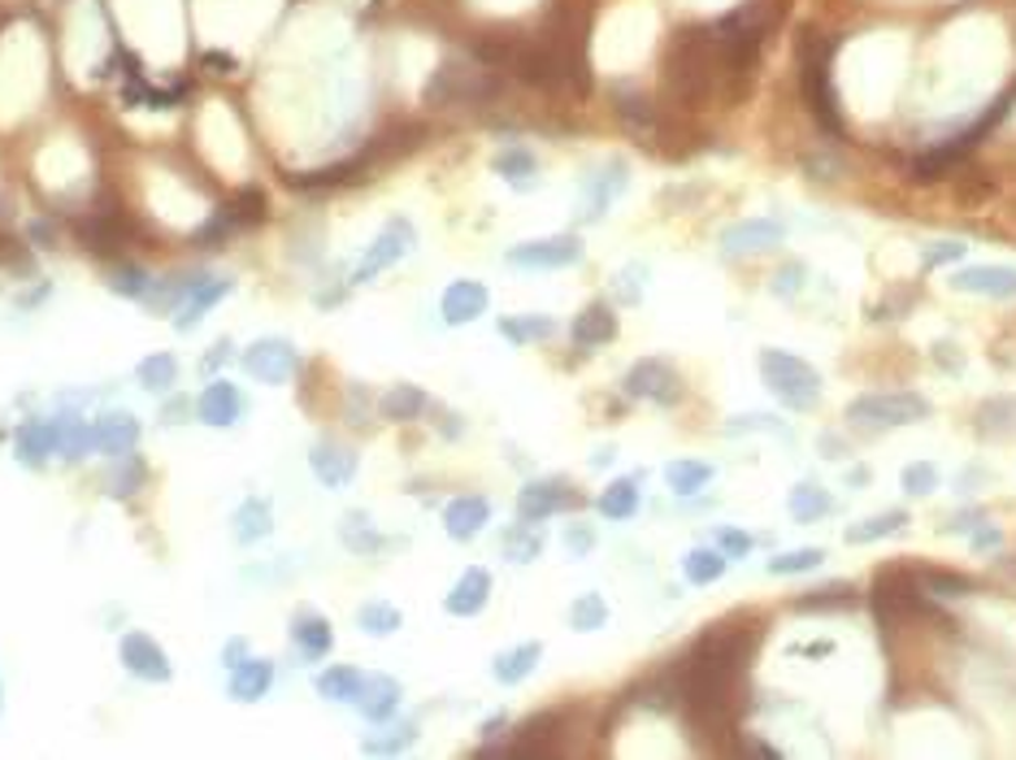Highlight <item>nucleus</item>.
<instances>
[{
    "instance_id": "21",
    "label": "nucleus",
    "mask_w": 1016,
    "mask_h": 760,
    "mask_svg": "<svg viewBox=\"0 0 1016 760\" xmlns=\"http://www.w3.org/2000/svg\"><path fill=\"white\" fill-rule=\"evenodd\" d=\"M231 287H235V278H231V274H201V283L192 287V296H187V301H183V308H179L174 326H179V331H192V326L201 322V317L209 313V308H213V304L231 296Z\"/></svg>"
},
{
    "instance_id": "7",
    "label": "nucleus",
    "mask_w": 1016,
    "mask_h": 760,
    "mask_svg": "<svg viewBox=\"0 0 1016 760\" xmlns=\"http://www.w3.org/2000/svg\"><path fill=\"white\" fill-rule=\"evenodd\" d=\"M505 261L517 270H565V265L582 261V240L578 235H543V240L508 249Z\"/></svg>"
},
{
    "instance_id": "28",
    "label": "nucleus",
    "mask_w": 1016,
    "mask_h": 760,
    "mask_svg": "<svg viewBox=\"0 0 1016 760\" xmlns=\"http://www.w3.org/2000/svg\"><path fill=\"white\" fill-rule=\"evenodd\" d=\"M500 335L508 344L526 348V344H543L557 335V322L548 313H512V317H500Z\"/></svg>"
},
{
    "instance_id": "41",
    "label": "nucleus",
    "mask_w": 1016,
    "mask_h": 760,
    "mask_svg": "<svg viewBox=\"0 0 1016 760\" xmlns=\"http://www.w3.org/2000/svg\"><path fill=\"white\" fill-rule=\"evenodd\" d=\"M786 508H791L795 521H821V517L830 513V492H825L821 483H800V487L791 492Z\"/></svg>"
},
{
    "instance_id": "20",
    "label": "nucleus",
    "mask_w": 1016,
    "mask_h": 760,
    "mask_svg": "<svg viewBox=\"0 0 1016 760\" xmlns=\"http://www.w3.org/2000/svg\"><path fill=\"white\" fill-rule=\"evenodd\" d=\"M952 287H956V292H973V296L1008 301V296H1016V270H1004V265H973V270L952 274Z\"/></svg>"
},
{
    "instance_id": "19",
    "label": "nucleus",
    "mask_w": 1016,
    "mask_h": 760,
    "mask_svg": "<svg viewBox=\"0 0 1016 760\" xmlns=\"http://www.w3.org/2000/svg\"><path fill=\"white\" fill-rule=\"evenodd\" d=\"M274 687V665L270 660H253L244 657L240 665H231V678H226V696L240 700V705H256L265 700Z\"/></svg>"
},
{
    "instance_id": "13",
    "label": "nucleus",
    "mask_w": 1016,
    "mask_h": 760,
    "mask_svg": "<svg viewBox=\"0 0 1016 760\" xmlns=\"http://www.w3.org/2000/svg\"><path fill=\"white\" fill-rule=\"evenodd\" d=\"M292 644H296V652L313 665V660H326L331 657V648H335V630H331V621L317 612V608H296L292 612Z\"/></svg>"
},
{
    "instance_id": "47",
    "label": "nucleus",
    "mask_w": 1016,
    "mask_h": 760,
    "mask_svg": "<svg viewBox=\"0 0 1016 760\" xmlns=\"http://www.w3.org/2000/svg\"><path fill=\"white\" fill-rule=\"evenodd\" d=\"M904 492H908V496H929V492H938V469H934L929 460L908 465V469H904Z\"/></svg>"
},
{
    "instance_id": "52",
    "label": "nucleus",
    "mask_w": 1016,
    "mask_h": 760,
    "mask_svg": "<svg viewBox=\"0 0 1016 760\" xmlns=\"http://www.w3.org/2000/svg\"><path fill=\"white\" fill-rule=\"evenodd\" d=\"M921 582L929 587V596H947V591H968V582L965 578H956V574H921Z\"/></svg>"
},
{
    "instance_id": "36",
    "label": "nucleus",
    "mask_w": 1016,
    "mask_h": 760,
    "mask_svg": "<svg viewBox=\"0 0 1016 760\" xmlns=\"http://www.w3.org/2000/svg\"><path fill=\"white\" fill-rule=\"evenodd\" d=\"M339 539H344V548H353L356 557H374V553H383V548H387V539L369 526V517H365V513H348V517L339 521Z\"/></svg>"
},
{
    "instance_id": "57",
    "label": "nucleus",
    "mask_w": 1016,
    "mask_h": 760,
    "mask_svg": "<svg viewBox=\"0 0 1016 760\" xmlns=\"http://www.w3.org/2000/svg\"><path fill=\"white\" fill-rule=\"evenodd\" d=\"M609 460H612V448H600V453L591 456V465H609Z\"/></svg>"
},
{
    "instance_id": "55",
    "label": "nucleus",
    "mask_w": 1016,
    "mask_h": 760,
    "mask_svg": "<svg viewBox=\"0 0 1016 760\" xmlns=\"http://www.w3.org/2000/svg\"><path fill=\"white\" fill-rule=\"evenodd\" d=\"M244 657H248V639H231V644L222 648V660H226V669H231V665H240Z\"/></svg>"
},
{
    "instance_id": "46",
    "label": "nucleus",
    "mask_w": 1016,
    "mask_h": 760,
    "mask_svg": "<svg viewBox=\"0 0 1016 760\" xmlns=\"http://www.w3.org/2000/svg\"><path fill=\"white\" fill-rule=\"evenodd\" d=\"M413 739H417V726L405 721V726H396V730H383L378 739H365V752H369V757H396V752H405Z\"/></svg>"
},
{
    "instance_id": "25",
    "label": "nucleus",
    "mask_w": 1016,
    "mask_h": 760,
    "mask_svg": "<svg viewBox=\"0 0 1016 760\" xmlns=\"http://www.w3.org/2000/svg\"><path fill=\"white\" fill-rule=\"evenodd\" d=\"M144 483H149V460L144 456L140 453L113 456V469L104 474V492L113 500H131L135 492H144Z\"/></svg>"
},
{
    "instance_id": "53",
    "label": "nucleus",
    "mask_w": 1016,
    "mask_h": 760,
    "mask_svg": "<svg viewBox=\"0 0 1016 760\" xmlns=\"http://www.w3.org/2000/svg\"><path fill=\"white\" fill-rule=\"evenodd\" d=\"M968 249L961 244V240H947V244H934L929 253H925V265H952V261H961Z\"/></svg>"
},
{
    "instance_id": "14",
    "label": "nucleus",
    "mask_w": 1016,
    "mask_h": 760,
    "mask_svg": "<svg viewBox=\"0 0 1016 760\" xmlns=\"http://www.w3.org/2000/svg\"><path fill=\"white\" fill-rule=\"evenodd\" d=\"M240 413H244V396H240V387L226 383V378H213L201 396H196V417H201L204 426L226 430V426L240 422Z\"/></svg>"
},
{
    "instance_id": "58",
    "label": "nucleus",
    "mask_w": 1016,
    "mask_h": 760,
    "mask_svg": "<svg viewBox=\"0 0 1016 760\" xmlns=\"http://www.w3.org/2000/svg\"><path fill=\"white\" fill-rule=\"evenodd\" d=\"M0 712H4V682H0Z\"/></svg>"
},
{
    "instance_id": "26",
    "label": "nucleus",
    "mask_w": 1016,
    "mask_h": 760,
    "mask_svg": "<svg viewBox=\"0 0 1016 760\" xmlns=\"http://www.w3.org/2000/svg\"><path fill=\"white\" fill-rule=\"evenodd\" d=\"M270 530H274V513H270V505H265L261 496H248L244 505L231 513V539L244 544V548H248V544H261Z\"/></svg>"
},
{
    "instance_id": "1",
    "label": "nucleus",
    "mask_w": 1016,
    "mask_h": 760,
    "mask_svg": "<svg viewBox=\"0 0 1016 760\" xmlns=\"http://www.w3.org/2000/svg\"><path fill=\"white\" fill-rule=\"evenodd\" d=\"M761 378H764V387H769L786 408H795V413L816 408V401H821V374H816L809 361H800L795 353L764 348Z\"/></svg>"
},
{
    "instance_id": "16",
    "label": "nucleus",
    "mask_w": 1016,
    "mask_h": 760,
    "mask_svg": "<svg viewBox=\"0 0 1016 760\" xmlns=\"http://www.w3.org/2000/svg\"><path fill=\"white\" fill-rule=\"evenodd\" d=\"M487 304H491V292H487L482 283L457 278V283H448V292H444V301H439V313H444L448 326H465V322L482 317Z\"/></svg>"
},
{
    "instance_id": "48",
    "label": "nucleus",
    "mask_w": 1016,
    "mask_h": 760,
    "mask_svg": "<svg viewBox=\"0 0 1016 760\" xmlns=\"http://www.w3.org/2000/svg\"><path fill=\"white\" fill-rule=\"evenodd\" d=\"M226 209L235 213V222H240V226H253V222H261V217H265V196H261L256 188H244V192H240L235 201L226 204Z\"/></svg>"
},
{
    "instance_id": "54",
    "label": "nucleus",
    "mask_w": 1016,
    "mask_h": 760,
    "mask_svg": "<svg viewBox=\"0 0 1016 760\" xmlns=\"http://www.w3.org/2000/svg\"><path fill=\"white\" fill-rule=\"evenodd\" d=\"M721 553H725V557H748V553H752V535H743V530H721Z\"/></svg>"
},
{
    "instance_id": "34",
    "label": "nucleus",
    "mask_w": 1016,
    "mask_h": 760,
    "mask_svg": "<svg viewBox=\"0 0 1016 760\" xmlns=\"http://www.w3.org/2000/svg\"><path fill=\"white\" fill-rule=\"evenodd\" d=\"M426 408H430L426 392H421V387H413V383L392 387V392L378 401V413H383V417H392V422H417Z\"/></svg>"
},
{
    "instance_id": "18",
    "label": "nucleus",
    "mask_w": 1016,
    "mask_h": 760,
    "mask_svg": "<svg viewBox=\"0 0 1016 760\" xmlns=\"http://www.w3.org/2000/svg\"><path fill=\"white\" fill-rule=\"evenodd\" d=\"M400 700H405V691H400V682L392 673H365V687H360L356 709H360L365 721L378 726V721H392V712L400 709Z\"/></svg>"
},
{
    "instance_id": "3",
    "label": "nucleus",
    "mask_w": 1016,
    "mask_h": 760,
    "mask_svg": "<svg viewBox=\"0 0 1016 760\" xmlns=\"http://www.w3.org/2000/svg\"><path fill=\"white\" fill-rule=\"evenodd\" d=\"M621 392L634 401H648V405H678L682 401V374L661 356H643L626 369Z\"/></svg>"
},
{
    "instance_id": "17",
    "label": "nucleus",
    "mask_w": 1016,
    "mask_h": 760,
    "mask_svg": "<svg viewBox=\"0 0 1016 760\" xmlns=\"http://www.w3.org/2000/svg\"><path fill=\"white\" fill-rule=\"evenodd\" d=\"M308 465H313V474L322 478V487H331V492L348 487L356 478V453L353 448H344V444H335V439H322V444L308 453Z\"/></svg>"
},
{
    "instance_id": "37",
    "label": "nucleus",
    "mask_w": 1016,
    "mask_h": 760,
    "mask_svg": "<svg viewBox=\"0 0 1016 760\" xmlns=\"http://www.w3.org/2000/svg\"><path fill=\"white\" fill-rule=\"evenodd\" d=\"M356 626H360L369 639H387V635H396V630L405 626V617H400V608L387 605V600H369V605L356 608Z\"/></svg>"
},
{
    "instance_id": "10",
    "label": "nucleus",
    "mask_w": 1016,
    "mask_h": 760,
    "mask_svg": "<svg viewBox=\"0 0 1016 760\" xmlns=\"http://www.w3.org/2000/svg\"><path fill=\"white\" fill-rule=\"evenodd\" d=\"M925 587L916 582L908 569H886L877 582H873V612L882 617H895V612H913V608H925Z\"/></svg>"
},
{
    "instance_id": "44",
    "label": "nucleus",
    "mask_w": 1016,
    "mask_h": 760,
    "mask_svg": "<svg viewBox=\"0 0 1016 760\" xmlns=\"http://www.w3.org/2000/svg\"><path fill=\"white\" fill-rule=\"evenodd\" d=\"M604 621H609V605H604L600 591H587V596H578V600L569 605V626H573L578 635H591V630H600Z\"/></svg>"
},
{
    "instance_id": "11",
    "label": "nucleus",
    "mask_w": 1016,
    "mask_h": 760,
    "mask_svg": "<svg viewBox=\"0 0 1016 760\" xmlns=\"http://www.w3.org/2000/svg\"><path fill=\"white\" fill-rule=\"evenodd\" d=\"M565 505H573V492L565 478H535L521 487L517 496V517L521 521H548L552 513H560Z\"/></svg>"
},
{
    "instance_id": "39",
    "label": "nucleus",
    "mask_w": 1016,
    "mask_h": 760,
    "mask_svg": "<svg viewBox=\"0 0 1016 760\" xmlns=\"http://www.w3.org/2000/svg\"><path fill=\"white\" fill-rule=\"evenodd\" d=\"M535 170H539V161H535V152L530 149H505L496 152V174L500 179H508L512 188H535Z\"/></svg>"
},
{
    "instance_id": "5",
    "label": "nucleus",
    "mask_w": 1016,
    "mask_h": 760,
    "mask_svg": "<svg viewBox=\"0 0 1016 760\" xmlns=\"http://www.w3.org/2000/svg\"><path fill=\"white\" fill-rule=\"evenodd\" d=\"M240 365L253 374L256 383L278 387V383H287V378H296V369H301V353H296V344H292V340L261 335V340H253V344L244 348Z\"/></svg>"
},
{
    "instance_id": "43",
    "label": "nucleus",
    "mask_w": 1016,
    "mask_h": 760,
    "mask_svg": "<svg viewBox=\"0 0 1016 760\" xmlns=\"http://www.w3.org/2000/svg\"><path fill=\"white\" fill-rule=\"evenodd\" d=\"M539 553H543V535L535 530V521H521L505 535V557L512 565H530V560H539Z\"/></svg>"
},
{
    "instance_id": "9",
    "label": "nucleus",
    "mask_w": 1016,
    "mask_h": 760,
    "mask_svg": "<svg viewBox=\"0 0 1016 760\" xmlns=\"http://www.w3.org/2000/svg\"><path fill=\"white\" fill-rule=\"evenodd\" d=\"M626 192V161H604L600 170L587 174L582 183V201H578V217L582 222H600L609 213L612 196Z\"/></svg>"
},
{
    "instance_id": "51",
    "label": "nucleus",
    "mask_w": 1016,
    "mask_h": 760,
    "mask_svg": "<svg viewBox=\"0 0 1016 760\" xmlns=\"http://www.w3.org/2000/svg\"><path fill=\"white\" fill-rule=\"evenodd\" d=\"M565 548H569L573 557H587V553L596 548V530H591V526H565Z\"/></svg>"
},
{
    "instance_id": "2",
    "label": "nucleus",
    "mask_w": 1016,
    "mask_h": 760,
    "mask_svg": "<svg viewBox=\"0 0 1016 760\" xmlns=\"http://www.w3.org/2000/svg\"><path fill=\"white\" fill-rule=\"evenodd\" d=\"M921 417H929V401L916 396V392H868L861 401H852L847 408V422L856 426H913Z\"/></svg>"
},
{
    "instance_id": "33",
    "label": "nucleus",
    "mask_w": 1016,
    "mask_h": 760,
    "mask_svg": "<svg viewBox=\"0 0 1016 760\" xmlns=\"http://www.w3.org/2000/svg\"><path fill=\"white\" fill-rule=\"evenodd\" d=\"M135 378H140V387H144V392L165 396V392H174V383H179V361H174V353L144 356V361L135 365Z\"/></svg>"
},
{
    "instance_id": "42",
    "label": "nucleus",
    "mask_w": 1016,
    "mask_h": 760,
    "mask_svg": "<svg viewBox=\"0 0 1016 760\" xmlns=\"http://www.w3.org/2000/svg\"><path fill=\"white\" fill-rule=\"evenodd\" d=\"M109 292L122 296V301H149V296H153V278H149V270H140V265H118V270L109 274Z\"/></svg>"
},
{
    "instance_id": "40",
    "label": "nucleus",
    "mask_w": 1016,
    "mask_h": 760,
    "mask_svg": "<svg viewBox=\"0 0 1016 760\" xmlns=\"http://www.w3.org/2000/svg\"><path fill=\"white\" fill-rule=\"evenodd\" d=\"M904 526H908V513H904V508H886V513H877V517L856 521V526L847 530V544H873V539H886V535H895V530H904Z\"/></svg>"
},
{
    "instance_id": "22",
    "label": "nucleus",
    "mask_w": 1016,
    "mask_h": 760,
    "mask_svg": "<svg viewBox=\"0 0 1016 760\" xmlns=\"http://www.w3.org/2000/svg\"><path fill=\"white\" fill-rule=\"evenodd\" d=\"M491 521V500L487 496H457V500H448V508H444V530L453 535V539H474L482 526Z\"/></svg>"
},
{
    "instance_id": "49",
    "label": "nucleus",
    "mask_w": 1016,
    "mask_h": 760,
    "mask_svg": "<svg viewBox=\"0 0 1016 760\" xmlns=\"http://www.w3.org/2000/svg\"><path fill=\"white\" fill-rule=\"evenodd\" d=\"M643 278H648V265H626L612 283H617V296L626 304H634V301H643Z\"/></svg>"
},
{
    "instance_id": "30",
    "label": "nucleus",
    "mask_w": 1016,
    "mask_h": 760,
    "mask_svg": "<svg viewBox=\"0 0 1016 760\" xmlns=\"http://www.w3.org/2000/svg\"><path fill=\"white\" fill-rule=\"evenodd\" d=\"M804 92L813 97V109L816 118L830 126V131H843V118L834 113V97H830V79H825V52L804 65Z\"/></svg>"
},
{
    "instance_id": "29",
    "label": "nucleus",
    "mask_w": 1016,
    "mask_h": 760,
    "mask_svg": "<svg viewBox=\"0 0 1016 760\" xmlns=\"http://www.w3.org/2000/svg\"><path fill=\"white\" fill-rule=\"evenodd\" d=\"M52 448H57V456H65V460H83V456L92 453V426L83 417H74V413L57 417L52 422Z\"/></svg>"
},
{
    "instance_id": "24",
    "label": "nucleus",
    "mask_w": 1016,
    "mask_h": 760,
    "mask_svg": "<svg viewBox=\"0 0 1016 760\" xmlns=\"http://www.w3.org/2000/svg\"><path fill=\"white\" fill-rule=\"evenodd\" d=\"M539 660H543V644L539 639L517 644V648H508V652H500V657L491 660V678L500 687H517V682H526L539 669Z\"/></svg>"
},
{
    "instance_id": "50",
    "label": "nucleus",
    "mask_w": 1016,
    "mask_h": 760,
    "mask_svg": "<svg viewBox=\"0 0 1016 760\" xmlns=\"http://www.w3.org/2000/svg\"><path fill=\"white\" fill-rule=\"evenodd\" d=\"M847 605H852V591H847V587H825V591H816L813 600H800L795 608L816 612V608H847Z\"/></svg>"
},
{
    "instance_id": "56",
    "label": "nucleus",
    "mask_w": 1016,
    "mask_h": 760,
    "mask_svg": "<svg viewBox=\"0 0 1016 760\" xmlns=\"http://www.w3.org/2000/svg\"><path fill=\"white\" fill-rule=\"evenodd\" d=\"M226 348H231V344H226V340H222V344H217V348H213V353H209V361H201L204 369H217V365H222V361H226Z\"/></svg>"
},
{
    "instance_id": "38",
    "label": "nucleus",
    "mask_w": 1016,
    "mask_h": 760,
    "mask_svg": "<svg viewBox=\"0 0 1016 760\" xmlns=\"http://www.w3.org/2000/svg\"><path fill=\"white\" fill-rule=\"evenodd\" d=\"M725 565H730V557H725L721 548H691L687 560H682V574H687V582H695V587H712V582L725 574Z\"/></svg>"
},
{
    "instance_id": "32",
    "label": "nucleus",
    "mask_w": 1016,
    "mask_h": 760,
    "mask_svg": "<svg viewBox=\"0 0 1016 760\" xmlns=\"http://www.w3.org/2000/svg\"><path fill=\"white\" fill-rule=\"evenodd\" d=\"M639 505H643L639 478H617V483H609V487L600 492V517H609V521H626V517H634Z\"/></svg>"
},
{
    "instance_id": "15",
    "label": "nucleus",
    "mask_w": 1016,
    "mask_h": 760,
    "mask_svg": "<svg viewBox=\"0 0 1016 760\" xmlns=\"http://www.w3.org/2000/svg\"><path fill=\"white\" fill-rule=\"evenodd\" d=\"M487 600H491V574L482 565H469L457 582H453V591L444 596V608L453 617H478L487 608Z\"/></svg>"
},
{
    "instance_id": "8",
    "label": "nucleus",
    "mask_w": 1016,
    "mask_h": 760,
    "mask_svg": "<svg viewBox=\"0 0 1016 760\" xmlns=\"http://www.w3.org/2000/svg\"><path fill=\"white\" fill-rule=\"evenodd\" d=\"M786 240V226L778 217H743L734 226L721 231V253L725 256H756L769 253Z\"/></svg>"
},
{
    "instance_id": "35",
    "label": "nucleus",
    "mask_w": 1016,
    "mask_h": 760,
    "mask_svg": "<svg viewBox=\"0 0 1016 760\" xmlns=\"http://www.w3.org/2000/svg\"><path fill=\"white\" fill-rule=\"evenodd\" d=\"M664 483H669V492H678V496H695V492H704L712 483V465L709 460H669V469H664Z\"/></svg>"
},
{
    "instance_id": "31",
    "label": "nucleus",
    "mask_w": 1016,
    "mask_h": 760,
    "mask_svg": "<svg viewBox=\"0 0 1016 760\" xmlns=\"http://www.w3.org/2000/svg\"><path fill=\"white\" fill-rule=\"evenodd\" d=\"M57 453L52 448V422H22L18 435H13V456L22 465H44L49 456Z\"/></svg>"
},
{
    "instance_id": "4",
    "label": "nucleus",
    "mask_w": 1016,
    "mask_h": 760,
    "mask_svg": "<svg viewBox=\"0 0 1016 760\" xmlns=\"http://www.w3.org/2000/svg\"><path fill=\"white\" fill-rule=\"evenodd\" d=\"M413 249H417V231H413V222H408V217H392V222L374 235V244L365 249L360 265L353 270V283H369V278L387 274V270H392L396 261H405Z\"/></svg>"
},
{
    "instance_id": "27",
    "label": "nucleus",
    "mask_w": 1016,
    "mask_h": 760,
    "mask_svg": "<svg viewBox=\"0 0 1016 760\" xmlns=\"http://www.w3.org/2000/svg\"><path fill=\"white\" fill-rule=\"evenodd\" d=\"M360 687H365V673L356 665H331V669L317 673V696L331 700V705H356Z\"/></svg>"
},
{
    "instance_id": "45",
    "label": "nucleus",
    "mask_w": 1016,
    "mask_h": 760,
    "mask_svg": "<svg viewBox=\"0 0 1016 760\" xmlns=\"http://www.w3.org/2000/svg\"><path fill=\"white\" fill-rule=\"evenodd\" d=\"M821 560H825L821 548H795V553H782V557L769 560V574H773V578H795V574H809V569H816Z\"/></svg>"
},
{
    "instance_id": "12",
    "label": "nucleus",
    "mask_w": 1016,
    "mask_h": 760,
    "mask_svg": "<svg viewBox=\"0 0 1016 760\" xmlns=\"http://www.w3.org/2000/svg\"><path fill=\"white\" fill-rule=\"evenodd\" d=\"M135 444H140V417L135 413L113 408V413H101L92 422V448L96 453L122 456V453H135Z\"/></svg>"
},
{
    "instance_id": "6",
    "label": "nucleus",
    "mask_w": 1016,
    "mask_h": 760,
    "mask_svg": "<svg viewBox=\"0 0 1016 760\" xmlns=\"http://www.w3.org/2000/svg\"><path fill=\"white\" fill-rule=\"evenodd\" d=\"M118 657H122V669L131 678H140V682L161 687V682L174 678V660L165 657V648L156 644L153 635H144V630H126L122 644H118Z\"/></svg>"
},
{
    "instance_id": "23",
    "label": "nucleus",
    "mask_w": 1016,
    "mask_h": 760,
    "mask_svg": "<svg viewBox=\"0 0 1016 760\" xmlns=\"http://www.w3.org/2000/svg\"><path fill=\"white\" fill-rule=\"evenodd\" d=\"M612 335H617V313H612L609 304H587L578 317H573V326H569V340H573V348H600V344H609Z\"/></svg>"
}]
</instances>
